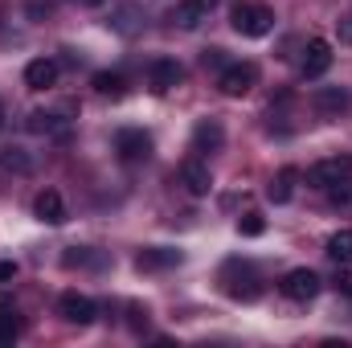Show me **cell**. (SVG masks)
<instances>
[{"instance_id": "4316f807", "label": "cell", "mask_w": 352, "mask_h": 348, "mask_svg": "<svg viewBox=\"0 0 352 348\" xmlns=\"http://www.w3.org/2000/svg\"><path fill=\"white\" fill-rule=\"evenodd\" d=\"M8 279H16V262H0V283H8Z\"/></svg>"}, {"instance_id": "f546056e", "label": "cell", "mask_w": 352, "mask_h": 348, "mask_svg": "<svg viewBox=\"0 0 352 348\" xmlns=\"http://www.w3.org/2000/svg\"><path fill=\"white\" fill-rule=\"evenodd\" d=\"M0 127H4V107H0Z\"/></svg>"}, {"instance_id": "484cf974", "label": "cell", "mask_w": 352, "mask_h": 348, "mask_svg": "<svg viewBox=\"0 0 352 348\" xmlns=\"http://www.w3.org/2000/svg\"><path fill=\"white\" fill-rule=\"evenodd\" d=\"M336 291L352 295V270H340V274H336Z\"/></svg>"}, {"instance_id": "8992f818", "label": "cell", "mask_w": 352, "mask_h": 348, "mask_svg": "<svg viewBox=\"0 0 352 348\" xmlns=\"http://www.w3.org/2000/svg\"><path fill=\"white\" fill-rule=\"evenodd\" d=\"M328 66H332V45H328L324 37H311V41L303 45L299 74H303L307 83H316V78H324V74H328Z\"/></svg>"}, {"instance_id": "9a60e30c", "label": "cell", "mask_w": 352, "mask_h": 348, "mask_svg": "<svg viewBox=\"0 0 352 348\" xmlns=\"http://www.w3.org/2000/svg\"><path fill=\"white\" fill-rule=\"evenodd\" d=\"M209 4L213 0H180L173 8V25L176 29H197L201 21H209Z\"/></svg>"}, {"instance_id": "603a6c76", "label": "cell", "mask_w": 352, "mask_h": 348, "mask_svg": "<svg viewBox=\"0 0 352 348\" xmlns=\"http://www.w3.org/2000/svg\"><path fill=\"white\" fill-rule=\"evenodd\" d=\"M263 230H266L263 213H242V217H238V234H242V238H258Z\"/></svg>"}, {"instance_id": "7a4b0ae2", "label": "cell", "mask_w": 352, "mask_h": 348, "mask_svg": "<svg viewBox=\"0 0 352 348\" xmlns=\"http://www.w3.org/2000/svg\"><path fill=\"white\" fill-rule=\"evenodd\" d=\"M258 87V66L254 62H226L221 74H217V90L226 98H242Z\"/></svg>"}, {"instance_id": "8fae6325", "label": "cell", "mask_w": 352, "mask_h": 348, "mask_svg": "<svg viewBox=\"0 0 352 348\" xmlns=\"http://www.w3.org/2000/svg\"><path fill=\"white\" fill-rule=\"evenodd\" d=\"M33 217L45 221V226H62V221H66V201H62V193H58V188H41V193L33 197Z\"/></svg>"}, {"instance_id": "7c38bea8", "label": "cell", "mask_w": 352, "mask_h": 348, "mask_svg": "<svg viewBox=\"0 0 352 348\" xmlns=\"http://www.w3.org/2000/svg\"><path fill=\"white\" fill-rule=\"evenodd\" d=\"M58 74H62V66H58L54 58H33V62L25 66V87L29 90H50V87H58Z\"/></svg>"}, {"instance_id": "f1b7e54d", "label": "cell", "mask_w": 352, "mask_h": 348, "mask_svg": "<svg viewBox=\"0 0 352 348\" xmlns=\"http://www.w3.org/2000/svg\"><path fill=\"white\" fill-rule=\"evenodd\" d=\"M74 4H82V8H98V4H107V0H74Z\"/></svg>"}, {"instance_id": "5b68a950", "label": "cell", "mask_w": 352, "mask_h": 348, "mask_svg": "<svg viewBox=\"0 0 352 348\" xmlns=\"http://www.w3.org/2000/svg\"><path fill=\"white\" fill-rule=\"evenodd\" d=\"M221 279H226V295L246 299V303H250V299H258V291H263V287H258V274H254V266H250V262H230Z\"/></svg>"}, {"instance_id": "83f0119b", "label": "cell", "mask_w": 352, "mask_h": 348, "mask_svg": "<svg viewBox=\"0 0 352 348\" xmlns=\"http://www.w3.org/2000/svg\"><path fill=\"white\" fill-rule=\"evenodd\" d=\"M340 41H349V45H352V17L340 21Z\"/></svg>"}, {"instance_id": "7402d4cb", "label": "cell", "mask_w": 352, "mask_h": 348, "mask_svg": "<svg viewBox=\"0 0 352 348\" xmlns=\"http://www.w3.org/2000/svg\"><path fill=\"white\" fill-rule=\"evenodd\" d=\"M29 131H37V135H50V131H62V123H58V115L33 111V115H29Z\"/></svg>"}, {"instance_id": "e0dca14e", "label": "cell", "mask_w": 352, "mask_h": 348, "mask_svg": "<svg viewBox=\"0 0 352 348\" xmlns=\"http://www.w3.org/2000/svg\"><path fill=\"white\" fill-rule=\"evenodd\" d=\"M295 184H299V168H278L274 173V180H270V188H266V197L274 201V205H287L291 197H295Z\"/></svg>"}, {"instance_id": "d6986e66", "label": "cell", "mask_w": 352, "mask_h": 348, "mask_svg": "<svg viewBox=\"0 0 352 348\" xmlns=\"http://www.w3.org/2000/svg\"><path fill=\"white\" fill-rule=\"evenodd\" d=\"M21 316H16V307H12V299L8 295H0V345H12L16 336H21Z\"/></svg>"}, {"instance_id": "52a82bcc", "label": "cell", "mask_w": 352, "mask_h": 348, "mask_svg": "<svg viewBox=\"0 0 352 348\" xmlns=\"http://www.w3.org/2000/svg\"><path fill=\"white\" fill-rule=\"evenodd\" d=\"M58 316H62L66 324H74V328H87V324H94L98 307H94V299H90V295H78V291H66V295L58 299Z\"/></svg>"}, {"instance_id": "9c48e42d", "label": "cell", "mask_w": 352, "mask_h": 348, "mask_svg": "<svg viewBox=\"0 0 352 348\" xmlns=\"http://www.w3.org/2000/svg\"><path fill=\"white\" fill-rule=\"evenodd\" d=\"M180 78H184V66H180L176 58H156V62L148 66V87H152V94H168V90H176Z\"/></svg>"}, {"instance_id": "ffe728a7", "label": "cell", "mask_w": 352, "mask_h": 348, "mask_svg": "<svg viewBox=\"0 0 352 348\" xmlns=\"http://www.w3.org/2000/svg\"><path fill=\"white\" fill-rule=\"evenodd\" d=\"M328 254L340 262V266H352V230H340L328 238Z\"/></svg>"}, {"instance_id": "6da1fadb", "label": "cell", "mask_w": 352, "mask_h": 348, "mask_svg": "<svg viewBox=\"0 0 352 348\" xmlns=\"http://www.w3.org/2000/svg\"><path fill=\"white\" fill-rule=\"evenodd\" d=\"M230 25H234V33H242V37H266V33L274 29V12H270L266 4L242 0V4L230 8Z\"/></svg>"}, {"instance_id": "30bf717a", "label": "cell", "mask_w": 352, "mask_h": 348, "mask_svg": "<svg viewBox=\"0 0 352 348\" xmlns=\"http://www.w3.org/2000/svg\"><path fill=\"white\" fill-rule=\"evenodd\" d=\"M180 184H184L192 197H209V188H213V173H209V164H205L201 156H188V160L180 164Z\"/></svg>"}, {"instance_id": "ba28073f", "label": "cell", "mask_w": 352, "mask_h": 348, "mask_svg": "<svg viewBox=\"0 0 352 348\" xmlns=\"http://www.w3.org/2000/svg\"><path fill=\"white\" fill-rule=\"evenodd\" d=\"M340 180H352V160L332 156V160H316V164L307 168V184H311V188H332V184H340Z\"/></svg>"}, {"instance_id": "cb8c5ba5", "label": "cell", "mask_w": 352, "mask_h": 348, "mask_svg": "<svg viewBox=\"0 0 352 348\" xmlns=\"http://www.w3.org/2000/svg\"><path fill=\"white\" fill-rule=\"evenodd\" d=\"M62 262H66V266H87V262H94V254H90L87 246H70V250L62 254Z\"/></svg>"}, {"instance_id": "ac0fdd59", "label": "cell", "mask_w": 352, "mask_h": 348, "mask_svg": "<svg viewBox=\"0 0 352 348\" xmlns=\"http://www.w3.org/2000/svg\"><path fill=\"white\" fill-rule=\"evenodd\" d=\"M176 262H180V250H168V246H148V250L135 254V266L140 270H168Z\"/></svg>"}, {"instance_id": "3957f363", "label": "cell", "mask_w": 352, "mask_h": 348, "mask_svg": "<svg viewBox=\"0 0 352 348\" xmlns=\"http://www.w3.org/2000/svg\"><path fill=\"white\" fill-rule=\"evenodd\" d=\"M320 287H324V279H320L311 266H295V270H287L283 283H278V291H283L291 303H311V299L320 295Z\"/></svg>"}, {"instance_id": "2e32d148", "label": "cell", "mask_w": 352, "mask_h": 348, "mask_svg": "<svg viewBox=\"0 0 352 348\" xmlns=\"http://www.w3.org/2000/svg\"><path fill=\"white\" fill-rule=\"evenodd\" d=\"M90 87L98 98H111V102H119L123 94H127V78L119 74V70H98L94 78H90Z\"/></svg>"}, {"instance_id": "277c9868", "label": "cell", "mask_w": 352, "mask_h": 348, "mask_svg": "<svg viewBox=\"0 0 352 348\" xmlns=\"http://www.w3.org/2000/svg\"><path fill=\"white\" fill-rule=\"evenodd\" d=\"M115 152L123 164H144L152 156V135L144 127H123V131H115Z\"/></svg>"}, {"instance_id": "5bb4252c", "label": "cell", "mask_w": 352, "mask_h": 348, "mask_svg": "<svg viewBox=\"0 0 352 348\" xmlns=\"http://www.w3.org/2000/svg\"><path fill=\"white\" fill-rule=\"evenodd\" d=\"M311 102H316L320 115H340V111H349L352 107V94L349 90H340V87H316Z\"/></svg>"}, {"instance_id": "44dd1931", "label": "cell", "mask_w": 352, "mask_h": 348, "mask_svg": "<svg viewBox=\"0 0 352 348\" xmlns=\"http://www.w3.org/2000/svg\"><path fill=\"white\" fill-rule=\"evenodd\" d=\"M0 168L25 176V173H33V160L25 156V148H4V152H0Z\"/></svg>"}, {"instance_id": "d4e9b609", "label": "cell", "mask_w": 352, "mask_h": 348, "mask_svg": "<svg viewBox=\"0 0 352 348\" xmlns=\"http://www.w3.org/2000/svg\"><path fill=\"white\" fill-rule=\"evenodd\" d=\"M205 66H226V50H205Z\"/></svg>"}, {"instance_id": "4fadbf2b", "label": "cell", "mask_w": 352, "mask_h": 348, "mask_svg": "<svg viewBox=\"0 0 352 348\" xmlns=\"http://www.w3.org/2000/svg\"><path fill=\"white\" fill-rule=\"evenodd\" d=\"M221 144H226V127L217 119H201L192 127V152H221Z\"/></svg>"}]
</instances>
